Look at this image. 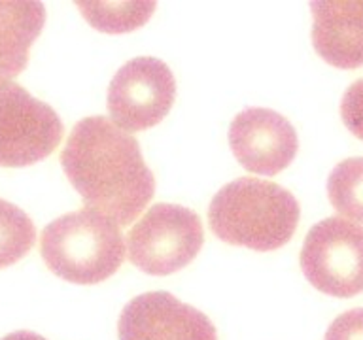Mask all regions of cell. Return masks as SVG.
<instances>
[{
  "label": "cell",
  "mask_w": 363,
  "mask_h": 340,
  "mask_svg": "<svg viewBox=\"0 0 363 340\" xmlns=\"http://www.w3.org/2000/svg\"><path fill=\"white\" fill-rule=\"evenodd\" d=\"M119 225L95 210L79 208L44 227L40 254L53 274L82 285L104 282L123 265Z\"/></svg>",
  "instance_id": "cell-3"
},
{
  "label": "cell",
  "mask_w": 363,
  "mask_h": 340,
  "mask_svg": "<svg viewBox=\"0 0 363 340\" xmlns=\"http://www.w3.org/2000/svg\"><path fill=\"white\" fill-rule=\"evenodd\" d=\"M0 340H45L44 336H40L38 333H33V331H16V333L6 334L4 339Z\"/></svg>",
  "instance_id": "cell-17"
},
{
  "label": "cell",
  "mask_w": 363,
  "mask_h": 340,
  "mask_svg": "<svg viewBox=\"0 0 363 340\" xmlns=\"http://www.w3.org/2000/svg\"><path fill=\"white\" fill-rule=\"evenodd\" d=\"M119 340H218L214 323L167 291L142 293L125 305Z\"/></svg>",
  "instance_id": "cell-8"
},
{
  "label": "cell",
  "mask_w": 363,
  "mask_h": 340,
  "mask_svg": "<svg viewBox=\"0 0 363 340\" xmlns=\"http://www.w3.org/2000/svg\"><path fill=\"white\" fill-rule=\"evenodd\" d=\"M36 229L19 206L0 198V268L16 265L33 249Z\"/></svg>",
  "instance_id": "cell-14"
},
{
  "label": "cell",
  "mask_w": 363,
  "mask_h": 340,
  "mask_svg": "<svg viewBox=\"0 0 363 340\" xmlns=\"http://www.w3.org/2000/svg\"><path fill=\"white\" fill-rule=\"evenodd\" d=\"M311 10L318 55L337 68L363 67V0H322Z\"/></svg>",
  "instance_id": "cell-10"
},
{
  "label": "cell",
  "mask_w": 363,
  "mask_h": 340,
  "mask_svg": "<svg viewBox=\"0 0 363 340\" xmlns=\"http://www.w3.org/2000/svg\"><path fill=\"white\" fill-rule=\"evenodd\" d=\"M340 115L346 129L363 140V78L356 79L345 91V96L340 101Z\"/></svg>",
  "instance_id": "cell-15"
},
{
  "label": "cell",
  "mask_w": 363,
  "mask_h": 340,
  "mask_svg": "<svg viewBox=\"0 0 363 340\" xmlns=\"http://www.w3.org/2000/svg\"><path fill=\"white\" fill-rule=\"evenodd\" d=\"M328 195L340 215L363 223V157H348L331 170Z\"/></svg>",
  "instance_id": "cell-13"
},
{
  "label": "cell",
  "mask_w": 363,
  "mask_h": 340,
  "mask_svg": "<svg viewBox=\"0 0 363 340\" xmlns=\"http://www.w3.org/2000/svg\"><path fill=\"white\" fill-rule=\"evenodd\" d=\"M62 130L50 104L16 81L0 84V166L17 169L50 157L61 144Z\"/></svg>",
  "instance_id": "cell-6"
},
{
  "label": "cell",
  "mask_w": 363,
  "mask_h": 340,
  "mask_svg": "<svg viewBox=\"0 0 363 340\" xmlns=\"http://www.w3.org/2000/svg\"><path fill=\"white\" fill-rule=\"evenodd\" d=\"M176 98L170 68L155 57H136L119 68L108 87L110 121L125 132L155 127Z\"/></svg>",
  "instance_id": "cell-7"
},
{
  "label": "cell",
  "mask_w": 363,
  "mask_h": 340,
  "mask_svg": "<svg viewBox=\"0 0 363 340\" xmlns=\"http://www.w3.org/2000/svg\"><path fill=\"white\" fill-rule=\"evenodd\" d=\"M299 215V203L288 189L259 178H238L214 195L208 223L223 242L272 251L291 240Z\"/></svg>",
  "instance_id": "cell-2"
},
{
  "label": "cell",
  "mask_w": 363,
  "mask_h": 340,
  "mask_svg": "<svg viewBox=\"0 0 363 340\" xmlns=\"http://www.w3.org/2000/svg\"><path fill=\"white\" fill-rule=\"evenodd\" d=\"M61 164L85 208L119 227L133 223L155 193V178L136 138L104 115L74 125L61 152Z\"/></svg>",
  "instance_id": "cell-1"
},
{
  "label": "cell",
  "mask_w": 363,
  "mask_h": 340,
  "mask_svg": "<svg viewBox=\"0 0 363 340\" xmlns=\"http://www.w3.org/2000/svg\"><path fill=\"white\" fill-rule=\"evenodd\" d=\"M301 271L325 295L348 299L363 291V227L328 217L306 232Z\"/></svg>",
  "instance_id": "cell-5"
},
{
  "label": "cell",
  "mask_w": 363,
  "mask_h": 340,
  "mask_svg": "<svg viewBox=\"0 0 363 340\" xmlns=\"http://www.w3.org/2000/svg\"><path fill=\"white\" fill-rule=\"evenodd\" d=\"M44 23L42 2L0 0V84L11 81L27 68L28 51Z\"/></svg>",
  "instance_id": "cell-11"
},
{
  "label": "cell",
  "mask_w": 363,
  "mask_h": 340,
  "mask_svg": "<svg viewBox=\"0 0 363 340\" xmlns=\"http://www.w3.org/2000/svg\"><path fill=\"white\" fill-rule=\"evenodd\" d=\"M204 231L201 217L178 204H155L127 234L129 261L152 276L182 271L201 251Z\"/></svg>",
  "instance_id": "cell-4"
},
{
  "label": "cell",
  "mask_w": 363,
  "mask_h": 340,
  "mask_svg": "<svg viewBox=\"0 0 363 340\" xmlns=\"http://www.w3.org/2000/svg\"><path fill=\"white\" fill-rule=\"evenodd\" d=\"M323 340H363V308L342 312L335 317Z\"/></svg>",
  "instance_id": "cell-16"
},
{
  "label": "cell",
  "mask_w": 363,
  "mask_h": 340,
  "mask_svg": "<svg viewBox=\"0 0 363 340\" xmlns=\"http://www.w3.org/2000/svg\"><path fill=\"white\" fill-rule=\"evenodd\" d=\"M76 6L91 27L110 34L142 27L157 8L155 2H76Z\"/></svg>",
  "instance_id": "cell-12"
},
{
  "label": "cell",
  "mask_w": 363,
  "mask_h": 340,
  "mask_svg": "<svg viewBox=\"0 0 363 340\" xmlns=\"http://www.w3.org/2000/svg\"><path fill=\"white\" fill-rule=\"evenodd\" d=\"M229 146L246 170L274 176L291 164L299 140L294 125L278 112L269 108H246L231 121Z\"/></svg>",
  "instance_id": "cell-9"
}]
</instances>
